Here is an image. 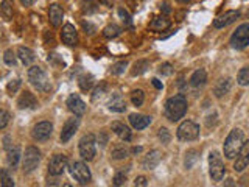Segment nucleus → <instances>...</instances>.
<instances>
[{"label":"nucleus","mask_w":249,"mask_h":187,"mask_svg":"<svg viewBox=\"0 0 249 187\" xmlns=\"http://www.w3.org/2000/svg\"><path fill=\"white\" fill-rule=\"evenodd\" d=\"M165 117L170 122H178L181 120L187 112V98L184 94H176V95L170 97L165 103Z\"/></svg>","instance_id":"obj_1"},{"label":"nucleus","mask_w":249,"mask_h":187,"mask_svg":"<svg viewBox=\"0 0 249 187\" xmlns=\"http://www.w3.org/2000/svg\"><path fill=\"white\" fill-rule=\"evenodd\" d=\"M243 142H245L243 131H241L240 128L232 130L228 134V137H226L224 145H223V151H224L226 158H228V159H235V156L238 154Z\"/></svg>","instance_id":"obj_2"},{"label":"nucleus","mask_w":249,"mask_h":187,"mask_svg":"<svg viewBox=\"0 0 249 187\" xmlns=\"http://www.w3.org/2000/svg\"><path fill=\"white\" fill-rule=\"evenodd\" d=\"M28 81L39 92H49L52 89L49 76L44 72V69L39 66H33L28 69Z\"/></svg>","instance_id":"obj_3"},{"label":"nucleus","mask_w":249,"mask_h":187,"mask_svg":"<svg viewBox=\"0 0 249 187\" xmlns=\"http://www.w3.org/2000/svg\"><path fill=\"white\" fill-rule=\"evenodd\" d=\"M176 136L179 140H182V142H192V140H196L199 137V125L193 120H184L178 127Z\"/></svg>","instance_id":"obj_4"},{"label":"nucleus","mask_w":249,"mask_h":187,"mask_svg":"<svg viewBox=\"0 0 249 187\" xmlns=\"http://www.w3.org/2000/svg\"><path fill=\"white\" fill-rule=\"evenodd\" d=\"M226 173V167L223 164V159L218 151H210L209 153V175L212 178V181H221Z\"/></svg>","instance_id":"obj_5"},{"label":"nucleus","mask_w":249,"mask_h":187,"mask_svg":"<svg viewBox=\"0 0 249 187\" xmlns=\"http://www.w3.org/2000/svg\"><path fill=\"white\" fill-rule=\"evenodd\" d=\"M249 45V22L241 25L233 31L231 36V47L235 50H243Z\"/></svg>","instance_id":"obj_6"},{"label":"nucleus","mask_w":249,"mask_h":187,"mask_svg":"<svg viewBox=\"0 0 249 187\" xmlns=\"http://www.w3.org/2000/svg\"><path fill=\"white\" fill-rule=\"evenodd\" d=\"M39 162H41V151L33 145L28 147L22 158V170L25 171V173H31V171L39 166Z\"/></svg>","instance_id":"obj_7"},{"label":"nucleus","mask_w":249,"mask_h":187,"mask_svg":"<svg viewBox=\"0 0 249 187\" xmlns=\"http://www.w3.org/2000/svg\"><path fill=\"white\" fill-rule=\"evenodd\" d=\"M95 136L93 134H86L81 137L80 144H78V150H80V154L84 161H92L95 158L97 148H95Z\"/></svg>","instance_id":"obj_8"},{"label":"nucleus","mask_w":249,"mask_h":187,"mask_svg":"<svg viewBox=\"0 0 249 187\" xmlns=\"http://www.w3.org/2000/svg\"><path fill=\"white\" fill-rule=\"evenodd\" d=\"M70 175H72V178L80 184H88L92 179L90 170L83 161H75L70 164Z\"/></svg>","instance_id":"obj_9"},{"label":"nucleus","mask_w":249,"mask_h":187,"mask_svg":"<svg viewBox=\"0 0 249 187\" xmlns=\"http://www.w3.org/2000/svg\"><path fill=\"white\" fill-rule=\"evenodd\" d=\"M52 132H53V125L50 122H39L33 127L31 136H33V139L37 140V142H45L47 139H50Z\"/></svg>","instance_id":"obj_10"},{"label":"nucleus","mask_w":249,"mask_h":187,"mask_svg":"<svg viewBox=\"0 0 249 187\" xmlns=\"http://www.w3.org/2000/svg\"><path fill=\"white\" fill-rule=\"evenodd\" d=\"M67 168V158L64 154H54L49 162V173L52 176H61Z\"/></svg>","instance_id":"obj_11"},{"label":"nucleus","mask_w":249,"mask_h":187,"mask_svg":"<svg viewBox=\"0 0 249 187\" xmlns=\"http://www.w3.org/2000/svg\"><path fill=\"white\" fill-rule=\"evenodd\" d=\"M67 108L75 117H83L86 114V103L78 94H70L67 98Z\"/></svg>","instance_id":"obj_12"},{"label":"nucleus","mask_w":249,"mask_h":187,"mask_svg":"<svg viewBox=\"0 0 249 187\" xmlns=\"http://www.w3.org/2000/svg\"><path fill=\"white\" fill-rule=\"evenodd\" d=\"M235 158L237 159L233 162V170L240 173V171H243L249 164V140H245Z\"/></svg>","instance_id":"obj_13"},{"label":"nucleus","mask_w":249,"mask_h":187,"mask_svg":"<svg viewBox=\"0 0 249 187\" xmlns=\"http://www.w3.org/2000/svg\"><path fill=\"white\" fill-rule=\"evenodd\" d=\"M240 18V11L238 10H229V11H224L223 14H220L218 18L213 20V27L215 28H224L233 23L237 19Z\"/></svg>","instance_id":"obj_14"},{"label":"nucleus","mask_w":249,"mask_h":187,"mask_svg":"<svg viewBox=\"0 0 249 187\" xmlns=\"http://www.w3.org/2000/svg\"><path fill=\"white\" fill-rule=\"evenodd\" d=\"M78 127H80V122H78V119H75V117H72V119H69L64 127H62V131H61V142L62 144H67L70 139H72L75 136V132L78 130Z\"/></svg>","instance_id":"obj_15"},{"label":"nucleus","mask_w":249,"mask_h":187,"mask_svg":"<svg viewBox=\"0 0 249 187\" xmlns=\"http://www.w3.org/2000/svg\"><path fill=\"white\" fill-rule=\"evenodd\" d=\"M61 39H62V42H64L66 45H70V47L76 45V42H78V33H76V28L72 25V23H66V25L62 27Z\"/></svg>","instance_id":"obj_16"},{"label":"nucleus","mask_w":249,"mask_h":187,"mask_svg":"<svg viewBox=\"0 0 249 187\" xmlns=\"http://www.w3.org/2000/svg\"><path fill=\"white\" fill-rule=\"evenodd\" d=\"M111 130H112V132H114V134H115L117 137H119V139L124 140V142H131L132 132H131V130H129L124 123H122V122H112Z\"/></svg>","instance_id":"obj_17"},{"label":"nucleus","mask_w":249,"mask_h":187,"mask_svg":"<svg viewBox=\"0 0 249 187\" xmlns=\"http://www.w3.org/2000/svg\"><path fill=\"white\" fill-rule=\"evenodd\" d=\"M160 159H162L160 151L159 150H151L150 153L145 154V158L142 161V167L145 170H153V168H156V167L159 166Z\"/></svg>","instance_id":"obj_18"},{"label":"nucleus","mask_w":249,"mask_h":187,"mask_svg":"<svg viewBox=\"0 0 249 187\" xmlns=\"http://www.w3.org/2000/svg\"><path fill=\"white\" fill-rule=\"evenodd\" d=\"M18 106L20 109H35L37 106V98L35 97V94L25 91L20 94V97L18 100Z\"/></svg>","instance_id":"obj_19"},{"label":"nucleus","mask_w":249,"mask_h":187,"mask_svg":"<svg viewBox=\"0 0 249 187\" xmlns=\"http://www.w3.org/2000/svg\"><path fill=\"white\" fill-rule=\"evenodd\" d=\"M231 88H232V80H231V78L229 76L221 78V80H218L216 84L213 86V95L216 98H221V97L226 95V94H229Z\"/></svg>","instance_id":"obj_20"},{"label":"nucleus","mask_w":249,"mask_h":187,"mask_svg":"<svg viewBox=\"0 0 249 187\" xmlns=\"http://www.w3.org/2000/svg\"><path fill=\"white\" fill-rule=\"evenodd\" d=\"M62 18H64V11L58 3H52L49 8V19L53 27H59L62 23Z\"/></svg>","instance_id":"obj_21"},{"label":"nucleus","mask_w":249,"mask_h":187,"mask_svg":"<svg viewBox=\"0 0 249 187\" xmlns=\"http://www.w3.org/2000/svg\"><path fill=\"white\" fill-rule=\"evenodd\" d=\"M129 123L134 130H145L148 125H151V117L143 115V114H131Z\"/></svg>","instance_id":"obj_22"},{"label":"nucleus","mask_w":249,"mask_h":187,"mask_svg":"<svg viewBox=\"0 0 249 187\" xmlns=\"http://www.w3.org/2000/svg\"><path fill=\"white\" fill-rule=\"evenodd\" d=\"M107 109L112 112H124L126 111V101L123 100L120 94H114L112 98L107 101Z\"/></svg>","instance_id":"obj_23"},{"label":"nucleus","mask_w":249,"mask_h":187,"mask_svg":"<svg viewBox=\"0 0 249 187\" xmlns=\"http://www.w3.org/2000/svg\"><path fill=\"white\" fill-rule=\"evenodd\" d=\"M171 22L170 19H167L165 16H158L150 22V30L153 31H165L167 28H170Z\"/></svg>","instance_id":"obj_24"},{"label":"nucleus","mask_w":249,"mask_h":187,"mask_svg":"<svg viewBox=\"0 0 249 187\" xmlns=\"http://www.w3.org/2000/svg\"><path fill=\"white\" fill-rule=\"evenodd\" d=\"M206 81H207V72L204 69L195 70L190 76V84L193 86V88H201V86L206 84Z\"/></svg>","instance_id":"obj_25"},{"label":"nucleus","mask_w":249,"mask_h":187,"mask_svg":"<svg viewBox=\"0 0 249 187\" xmlns=\"http://www.w3.org/2000/svg\"><path fill=\"white\" fill-rule=\"evenodd\" d=\"M20 161V148L19 147H10L6 151V162L11 168L18 167V164Z\"/></svg>","instance_id":"obj_26"},{"label":"nucleus","mask_w":249,"mask_h":187,"mask_svg":"<svg viewBox=\"0 0 249 187\" xmlns=\"http://www.w3.org/2000/svg\"><path fill=\"white\" fill-rule=\"evenodd\" d=\"M18 58L22 61V64L23 66H30L31 62L35 61V52L28 49V47H19V50H18Z\"/></svg>","instance_id":"obj_27"},{"label":"nucleus","mask_w":249,"mask_h":187,"mask_svg":"<svg viewBox=\"0 0 249 187\" xmlns=\"http://www.w3.org/2000/svg\"><path fill=\"white\" fill-rule=\"evenodd\" d=\"M148 69H150V62H148L146 59H139L137 62H134V66H132L131 75H132V76L143 75Z\"/></svg>","instance_id":"obj_28"},{"label":"nucleus","mask_w":249,"mask_h":187,"mask_svg":"<svg viewBox=\"0 0 249 187\" xmlns=\"http://www.w3.org/2000/svg\"><path fill=\"white\" fill-rule=\"evenodd\" d=\"M78 86H80L81 91L88 92L93 86V76L89 75V74H83L80 78H78Z\"/></svg>","instance_id":"obj_29"},{"label":"nucleus","mask_w":249,"mask_h":187,"mask_svg":"<svg viewBox=\"0 0 249 187\" xmlns=\"http://www.w3.org/2000/svg\"><path fill=\"white\" fill-rule=\"evenodd\" d=\"M122 33V28L117 25V23H109L103 28V36L107 37V39H112V37H117Z\"/></svg>","instance_id":"obj_30"},{"label":"nucleus","mask_w":249,"mask_h":187,"mask_svg":"<svg viewBox=\"0 0 249 187\" xmlns=\"http://www.w3.org/2000/svg\"><path fill=\"white\" fill-rule=\"evenodd\" d=\"M198 150H189L185 153V161H184V164H185V168H192L195 164H196V161H198Z\"/></svg>","instance_id":"obj_31"},{"label":"nucleus","mask_w":249,"mask_h":187,"mask_svg":"<svg viewBox=\"0 0 249 187\" xmlns=\"http://www.w3.org/2000/svg\"><path fill=\"white\" fill-rule=\"evenodd\" d=\"M0 184L3 187H14V179L11 178L10 171L6 168H2L0 170Z\"/></svg>","instance_id":"obj_32"},{"label":"nucleus","mask_w":249,"mask_h":187,"mask_svg":"<svg viewBox=\"0 0 249 187\" xmlns=\"http://www.w3.org/2000/svg\"><path fill=\"white\" fill-rule=\"evenodd\" d=\"M237 83L240 86H249V66L240 69V72L237 75Z\"/></svg>","instance_id":"obj_33"},{"label":"nucleus","mask_w":249,"mask_h":187,"mask_svg":"<svg viewBox=\"0 0 249 187\" xmlns=\"http://www.w3.org/2000/svg\"><path fill=\"white\" fill-rule=\"evenodd\" d=\"M131 101L134 106H142L143 101H145V94L142 89H137V91H132L131 94Z\"/></svg>","instance_id":"obj_34"},{"label":"nucleus","mask_w":249,"mask_h":187,"mask_svg":"<svg viewBox=\"0 0 249 187\" xmlns=\"http://www.w3.org/2000/svg\"><path fill=\"white\" fill-rule=\"evenodd\" d=\"M106 83H101L100 86H97L95 89H93V94H92V101L95 103V101H98V98H101L106 94Z\"/></svg>","instance_id":"obj_35"},{"label":"nucleus","mask_w":249,"mask_h":187,"mask_svg":"<svg viewBox=\"0 0 249 187\" xmlns=\"http://www.w3.org/2000/svg\"><path fill=\"white\" fill-rule=\"evenodd\" d=\"M128 154H129V151L126 148L120 147V148H114L111 151V158L112 159H124V158H128Z\"/></svg>","instance_id":"obj_36"},{"label":"nucleus","mask_w":249,"mask_h":187,"mask_svg":"<svg viewBox=\"0 0 249 187\" xmlns=\"http://www.w3.org/2000/svg\"><path fill=\"white\" fill-rule=\"evenodd\" d=\"M119 18L122 19V22L124 23V27H131L132 25V20H131V14L124 10V8H119Z\"/></svg>","instance_id":"obj_37"},{"label":"nucleus","mask_w":249,"mask_h":187,"mask_svg":"<svg viewBox=\"0 0 249 187\" xmlns=\"http://www.w3.org/2000/svg\"><path fill=\"white\" fill-rule=\"evenodd\" d=\"M3 61H5V64L10 66V67L16 66V61H18V58H16V53L13 50H6L3 53Z\"/></svg>","instance_id":"obj_38"},{"label":"nucleus","mask_w":249,"mask_h":187,"mask_svg":"<svg viewBox=\"0 0 249 187\" xmlns=\"http://www.w3.org/2000/svg\"><path fill=\"white\" fill-rule=\"evenodd\" d=\"M0 10H2V14L5 16L6 19H10L13 16V3L10 2V0H3L2 8H0Z\"/></svg>","instance_id":"obj_39"},{"label":"nucleus","mask_w":249,"mask_h":187,"mask_svg":"<svg viewBox=\"0 0 249 187\" xmlns=\"http://www.w3.org/2000/svg\"><path fill=\"white\" fill-rule=\"evenodd\" d=\"M128 67V61H120V62H117V64H114L111 67V74L112 75H120L124 72V69Z\"/></svg>","instance_id":"obj_40"},{"label":"nucleus","mask_w":249,"mask_h":187,"mask_svg":"<svg viewBox=\"0 0 249 187\" xmlns=\"http://www.w3.org/2000/svg\"><path fill=\"white\" fill-rule=\"evenodd\" d=\"M158 137L162 144H170V140H171V134H170V131L167 128H159V132H158Z\"/></svg>","instance_id":"obj_41"},{"label":"nucleus","mask_w":249,"mask_h":187,"mask_svg":"<svg viewBox=\"0 0 249 187\" xmlns=\"http://www.w3.org/2000/svg\"><path fill=\"white\" fill-rule=\"evenodd\" d=\"M8 123H10V114L5 109H0V130L6 128Z\"/></svg>","instance_id":"obj_42"},{"label":"nucleus","mask_w":249,"mask_h":187,"mask_svg":"<svg viewBox=\"0 0 249 187\" xmlns=\"http://www.w3.org/2000/svg\"><path fill=\"white\" fill-rule=\"evenodd\" d=\"M19 88H20V80H13V81L8 83L6 91H8V94H10V95H13V94H16V92L19 91Z\"/></svg>","instance_id":"obj_43"},{"label":"nucleus","mask_w":249,"mask_h":187,"mask_svg":"<svg viewBox=\"0 0 249 187\" xmlns=\"http://www.w3.org/2000/svg\"><path fill=\"white\" fill-rule=\"evenodd\" d=\"M159 74L163 76L171 75L173 74V66H171L170 62H163V64H160V67H159Z\"/></svg>","instance_id":"obj_44"},{"label":"nucleus","mask_w":249,"mask_h":187,"mask_svg":"<svg viewBox=\"0 0 249 187\" xmlns=\"http://www.w3.org/2000/svg\"><path fill=\"white\" fill-rule=\"evenodd\" d=\"M124 183H126V175H124V173H115L114 186H123Z\"/></svg>","instance_id":"obj_45"},{"label":"nucleus","mask_w":249,"mask_h":187,"mask_svg":"<svg viewBox=\"0 0 249 187\" xmlns=\"http://www.w3.org/2000/svg\"><path fill=\"white\" fill-rule=\"evenodd\" d=\"M216 123V112H213L212 115H207V120H206V125L210 128L213 127V125Z\"/></svg>","instance_id":"obj_46"},{"label":"nucleus","mask_w":249,"mask_h":187,"mask_svg":"<svg viewBox=\"0 0 249 187\" xmlns=\"http://www.w3.org/2000/svg\"><path fill=\"white\" fill-rule=\"evenodd\" d=\"M83 27L86 30V33H89V35H93V31H95V27H93L90 22H84Z\"/></svg>","instance_id":"obj_47"},{"label":"nucleus","mask_w":249,"mask_h":187,"mask_svg":"<svg viewBox=\"0 0 249 187\" xmlns=\"http://www.w3.org/2000/svg\"><path fill=\"white\" fill-rule=\"evenodd\" d=\"M136 186H146V178L145 176H137L136 181H134Z\"/></svg>","instance_id":"obj_48"},{"label":"nucleus","mask_w":249,"mask_h":187,"mask_svg":"<svg viewBox=\"0 0 249 187\" xmlns=\"http://www.w3.org/2000/svg\"><path fill=\"white\" fill-rule=\"evenodd\" d=\"M151 83H153V86H154V88H156V89H159V91H160V89L163 88L162 81H159L158 78H153V80H151Z\"/></svg>","instance_id":"obj_49"},{"label":"nucleus","mask_w":249,"mask_h":187,"mask_svg":"<svg viewBox=\"0 0 249 187\" xmlns=\"http://www.w3.org/2000/svg\"><path fill=\"white\" fill-rule=\"evenodd\" d=\"M20 3L23 6H30V5H33V0H20Z\"/></svg>","instance_id":"obj_50"},{"label":"nucleus","mask_w":249,"mask_h":187,"mask_svg":"<svg viewBox=\"0 0 249 187\" xmlns=\"http://www.w3.org/2000/svg\"><path fill=\"white\" fill-rule=\"evenodd\" d=\"M160 10H163V13H167V14L171 11L170 8H168V5H162V6H160Z\"/></svg>","instance_id":"obj_51"},{"label":"nucleus","mask_w":249,"mask_h":187,"mask_svg":"<svg viewBox=\"0 0 249 187\" xmlns=\"http://www.w3.org/2000/svg\"><path fill=\"white\" fill-rule=\"evenodd\" d=\"M235 183H233V179H228V181H226V186H233Z\"/></svg>","instance_id":"obj_52"},{"label":"nucleus","mask_w":249,"mask_h":187,"mask_svg":"<svg viewBox=\"0 0 249 187\" xmlns=\"http://www.w3.org/2000/svg\"><path fill=\"white\" fill-rule=\"evenodd\" d=\"M178 2H181V3H189L190 0H178Z\"/></svg>","instance_id":"obj_53"}]
</instances>
